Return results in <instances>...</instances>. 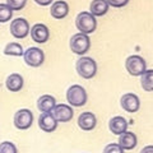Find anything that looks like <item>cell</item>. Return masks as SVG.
<instances>
[{"mask_svg": "<svg viewBox=\"0 0 153 153\" xmlns=\"http://www.w3.org/2000/svg\"><path fill=\"white\" fill-rule=\"evenodd\" d=\"M75 69L82 78L84 79H91L97 74V63L89 56H80L76 60Z\"/></svg>", "mask_w": 153, "mask_h": 153, "instance_id": "6da1fadb", "label": "cell"}, {"mask_svg": "<svg viewBox=\"0 0 153 153\" xmlns=\"http://www.w3.org/2000/svg\"><path fill=\"white\" fill-rule=\"evenodd\" d=\"M103 153H124V149L117 143H110V144L105 147Z\"/></svg>", "mask_w": 153, "mask_h": 153, "instance_id": "d4e9b609", "label": "cell"}, {"mask_svg": "<svg viewBox=\"0 0 153 153\" xmlns=\"http://www.w3.org/2000/svg\"><path fill=\"white\" fill-rule=\"evenodd\" d=\"M121 107L126 112H137L140 108V100L135 93H125L120 100Z\"/></svg>", "mask_w": 153, "mask_h": 153, "instance_id": "30bf717a", "label": "cell"}, {"mask_svg": "<svg viewBox=\"0 0 153 153\" xmlns=\"http://www.w3.org/2000/svg\"><path fill=\"white\" fill-rule=\"evenodd\" d=\"M4 54L9 55V56H22L25 52H23L22 46L17 44V42H9L4 49Z\"/></svg>", "mask_w": 153, "mask_h": 153, "instance_id": "44dd1931", "label": "cell"}, {"mask_svg": "<svg viewBox=\"0 0 153 153\" xmlns=\"http://www.w3.org/2000/svg\"><path fill=\"white\" fill-rule=\"evenodd\" d=\"M23 59L27 65L32 66V68H38L45 61V52L38 47H30L23 54Z\"/></svg>", "mask_w": 153, "mask_h": 153, "instance_id": "8992f818", "label": "cell"}, {"mask_svg": "<svg viewBox=\"0 0 153 153\" xmlns=\"http://www.w3.org/2000/svg\"><path fill=\"white\" fill-rule=\"evenodd\" d=\"M7 4L12 10H21L26 7L27 0H7Z\"/></svg>", "mask_w": 153, "mask_h": 153, "instance_id": "cb8c5ba5", "label": "cell"}, {"mask_svg": "<svg viewBox=\"0 0 153 153\" xmlns=\"http://www.w3.org/2000/svg\"><path fill=\"white\" fill-rule=\"evenodd\" d=\"M70 50L74 52V54L82 56L84 54H87L89 47H91V40L89 36L85 35V33H75L74 36H71L70 38Z\"/></svg>", "mask_w": 153, "mask_h": 153, "instance_id": "277c9868", "label": "cell"}, {"mask_svg": "<svg viewBox=\"0 0 153 153\" xmlns=\"http://www.w3.org/2000/svg\"><path fill=\"white\" fill-rule=\"evenodd\" d=\"M13 10L8 7V4H0V23H5L12 19Z\"/></svg>", "mask_w": 153, "mask_h": 153, "instance_id": "7402d4cb", "label": "cell"}, {"mask_svg": "<svg viewBox=\"0 0 153 153\" xmlns=\"http://www.w3.org/2000/svg\"><path fill=\"white\" fill-rule=\"evenodd\" d=\"M10 33L16 38H25L30 33V25L25 18H16L10 23Z\"/></svg>", "mask_w": 153, "mask_h": 153, "instance_id": "9c48e42d", "label": "cell"}, {"mask_svg": "<svg viewBox=\"0 0 153 153\" xmlns=\"http://www.w3.org/2000/svg\"><path fill=\"white\" fill-rule=\"evenodd\" d=\"M38 126L46 133H52L56 130L57 121L51 112H42L38 117Z\"/></svg>", "mask_w": 153, "mask_h": 153, "instance_id": "8fae6325", "label": "cell"}, {"mask_svg": "<svg viewBox=\"0 0 153 153\" xmlns=\"http://www.w3.org/2000/svg\"><path fill=\"white\" fill-rule=\"evenodd\" d=\"M88 96L85 89L79 84L70 85L66 91V101L73 107H82L87 103Z\"/></svg>", "mask_w": 153, "mask_h": 153, "instance_id": "7a4b0ae2", "label": "cell"}, {"mask_svg": "<svg viewBox=\"0 0 153 153\" xmlns=\"http://www.w3.org/2000/svg\"><path fill=\"white\" fill-rule=\"evenodd\" d=\"M56 106L55 98L50 94H44L37 100V108L42 112H51L54 107Z\"/></svg>", "mask_w": 153, "mask_h": 153, "instance_id": "d6986e66", "label": "cell"}, {"mask_svg": "<svg viewBox=\"0 0 153 153\" xmlns=\"http://www.w3.org/2000/svg\"><path fill=\"white\" fill-rule=\"evenodd\" d=\"M31 37L32 40L36 42V44H45V42L49 40L50 37V32L49 28L42 23H37L31 28Z\"/></svg>", "mask_w": 153, "mask_h": 153, "instance_id": "7c38bea8", "label": "cell"}, {"mask_svg": "<svg viewBox=\"0 0 153 153\" xmlns=\"http://www.w3.org/2000/svg\"><path fill=\"white\" fill-rule=\"evenodd\" d=\"M50 13L51 16L55 19H63L68 16L69 13V5L68 3L64 0H57V1L52 3V5L50 8Z\"/></svg>", "mask_w": 153, "mask_h": 153, "instance_id": "2e32d148", "label": "cell"}, {"mask_svg": "<svg viewBox=\"0 0 153 153\" xmlns=\"http://www.w3.org/2000/svg\"><path fill=\"white\" fill-rule=\"evenodd\" d=\"M108 5L110 7H114V8H123L128 5L129 0H107Z\"/></svg>", "mask_w": 153, "mask_h": 153, "instance_id": "484cf974", "label": "cell"}, {"mask_svg": "<svg viewBox=\"0 0 153 153\" xmlns=\"http://www.w3.org/2000/svg\"><path fill=\"white\" fill-rule=\"evenodd\" d=\"M33 124V114L31 110L22 108L18 110L14 115V126L19 130H27Z\"/></svg>", "mask_w": 153, "mask_h": 153, "instance_id": "52a82bcc", "label": "cell"}, {"mask_svg": "<svg viewBox=\"0 0 153 153\" xmlns=\"http://www.w3.org/2000/svg\"><path fill=\"white\" fill-rule=\"evenodd\" d=\"M108 129L115 135H121L128 131V121L123 116H114L108 121Z\"/></svg>", "mask_w": 153, "mask_h": 153, "instance_id": "5bb4252c", "label": "cell"}, {"mask_svg": "<svg viewBox=\"0 0 153 153\" xmlns=\"http://www.w3.org/2000/svg\"><path fill=\"white\" fill-rule=\"evenodd\" d=\"M23 84H25L23 76L18 73H12L5 80V87L10 92H19L23 88Z\"/></svg>", "mask_w": 153, "mask_h": 153, "instance_id": "e0dca14e", "label": "cell"}, {"mask_svg": "<svg viewBox=\"0 0 153 153\" xmlns=\"http://www.w3.org/2000/svg\"><path fill=\"white\" fill-rule=\"evenodd\" d=\"M52 115H54V117L56 119L57 123H68L73 119L74 111H73V108L70 107V105L59 103L52 110Z\"/></svg>", "mask_w": 153, "mask_h": 153, "instance_id": "ba28073f", "label": "cell"}, {"mask_svg": "<svg viewBox=\"0 0 153 153\" xmlns=\"http://www.w3.org/2000/svg\"><path fill=\"white\" fill-rule=\"evenodd\" d=\"M140 84L147 92H153V69H148L140 76Z\"/></svg>", "mask_w": 153, "mask_h": 153, "instance_id": "ffe728a7", "label": "cell"}, {"mask_svg": "<svg viewBox=\"0 0 153 153\" xmlns=\"http://www.w3.org/2000/svg\"><path fill=\"white\" fill-rule=\"evenodd\" d=\"M97 125V117L93 112H83L79 115L78 117V126L84 131H91L93 130Z\"/></svg>", "mask_w": 153, "mask_h": 153, "instance_id": "4fadbf2b", "label": "cell"}, {"mask_svg": "<svg viewBox=\"0 0 153 153\" xmlns=\"http://www.w3.org/2000/svg\"><path fill=\"white\" fill-rule=\"evenodd\" d=\"M140 153H153V146H146L140 151Z\"/></svg>", "mask_w": 153, "mask_h": 153, "instance_id": "83f0119b", "label": "cell"}, {"mask_svg": "<svg viewBox=\"0 0 153 153\" xmlns=\"http://www.w3.org/2000/svg\"><path fill=\"white\" fill-rule=\"evenodd\" d=\"M35 1H36V4H38V5L46 7V5H50V4H52L54 0H35Z\"/></svg>", "mask_w": 153, "mask_h": 153, "instance_id": "4316f807", "label": "cell"}, {"mask_svg": "<svg viewBox=\"0 0 153 153\" xmlns=\"http://www.w3.org/2000/svg\"><path fill=\"white\" fill-rule=\"evenodd\" d=\"M117 144L120 146L124 151H131L138 144V138H137V135L134 133L125 131V133H123L121 135H119Z\"/></svg>", "mask_w": 153, "mask_h": 153, "instance_id": "9a60e30c", "label": "cell"}, {"mask_svg": "<svg viewBox=\"0 0 153 153\" xmlns=\"http://www.w3.org/2000/svg\"><path fill=\"white\" fill-rule=\"evenodd\" d=\"M75 27L80 31V33L89 35L97 28V21L89 12H80L75 19Z\"/></svg>", "mask_w": 153, "mask_h": 153, "instance_id": "3957f363", "label": "cell"}, {"mask_svg": "<svg viewBox=\"0 0 153 153\" xmlns=\"http://www.w3.org/2000/svg\"><path fill=\"white\" fill-rule=\"evenodd\" d=\"M108 8L107 0H93L89 5V13L93 17H102L108 12Z\"/></svg>", "mask_w": 153, "mask_h": 153, "instance_id": "ac0fdd59", "label": "cell"}, {"mask_svg": "<svg viewBox=\"0 0 153 153\" xmlns=\"http://www.w3.org/2000/svg\"><path fill=\"white\" fill-rule=\"evenodd\" d=\"M0 153H18L17 147L12 142H1L0 143Z\"/></svg>", "mask_w": 153, "mask_h": 153, "instance_id": "603a6c76", "label": "cell"}, {"mask_svg": "<svg viewBox=\"0 0 153 153\" xmlns=\"http://www.w3.org/2000/svg\"><path fill=\"white\" fill-rule=\"evenodd\" d=\"M125 68L128 73L133 76H142L147 70V63L139 55H131L129 56L125 61Z\"/></svg>", "mask_w": 153, "mask_h": 153, "instance_id": "5b68a950", "label": "cell"}]
</instances>
